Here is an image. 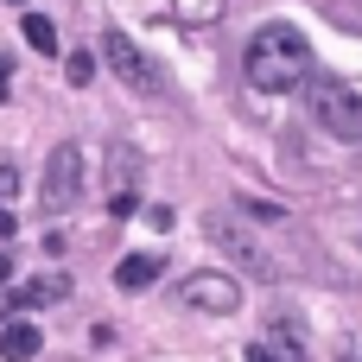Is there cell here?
Instances as JSON below:
<instances>
[{
    "mask_svg": "<svg viewBox=\"0 0 362 362\" xmlns=\"http://www.w3.org/2000/svg\"><path fill=\"white\" fill-rule=\"evenodd\" d=\"M242 76H248V89H261V95L305 89V83H312V38H305L299 25H286V19L261 25V32L248 38V51H242Z\"/></svg>",
    "mask_w": 362,
    "mask_h": 362,
    "instance_id": "obj_1",
    "label": "cell"
},
{
    "mask_svg": "<svg viewBox=\"0 0 362 362\" xmlns=\"http://www.w3.org/2000/svg\"><path fill=\"white\" fill-rule=\"evenodd\" d=\"M305 115L331 140H362V83H350V76H312L305 83Z\"/></svg>",
    "mask_w": 362,
    "mask_h": 362,
    "instance_id": "obj_2",
    "label": "cell"
},
{
    "mask_svg": "<svg viewBox=\"0 0 362 362\" xmlns=\"http://www.w3.org/2000/svg\"><path fill=\"white\" fill-rule=\"evenodd\" d=\"M38 197H45V216H70L76 210V197H83V146H57L51 159H45V185H38Z\"/></svg>",
    "mask_w": 362,
    "mask_h": 362,
    "instance_id": "obj_3",
    "label": "cell"
},
{
    "mask_svg": "<svg viewBox=\"0 0 362 362\" xmlns=\"http://www.w3.org/2000/svg\"><path fill=\"white\" fill-rule=\"evenodd\" d=\"M204 235H210V248H216V255H229L235 267H248V274H261V280H274V274H280V267H274V255H267V248H261L235 216H204Z\"/></svg>",
    "mask_w": 362,
    "mask_h": 362,
    "instance_id": "obj_4",
    "label": "cell"
},
{
    "mask_svg": "<svg viewBox=\"0 0 362 362\" xmlns=\"http://www.w3.org/2000/svg\"><path fill=\"white\" fill-rule=\"evenodd\" d=\"M178 305L197 312V318H229V312L242 305V286H235V274L204 267V274H191V280L178 286Z\"/></svg>",
    "mask_w": 362,
    "mask_h": 362,
    "instance_id": "obj_5",
    "label": "cell"
},
{
    "mask_svg": "<svg viewBox=\"0 0 362 362\" xmlns=\"http://www.w3.org/2000/svg\"><path fill=\"white\" fill-rule=\"evenodd\" d=\"M102 64H108L127 89H140V95H153V89H159V70L146 64V51H140L121 25H108V32H102Z\"/></svg>",
    "mask_w": 362,
    "mask_h": 362,
    "instance_id": "obj_6",
    "label": "cell"
},
{
    "mask_svg": "<svg viewBox=\"0 0 362 362\" xmlns=\"http://www.w3.org/2000/svg\"><path fill=\"white\" fill-rule=\"evenodd\" d=\"M261 350L274 362H312V344H305V331H299L293 318H274V325L261 331Z\"/></svg>",
    "mask_w": 362,
    "mask_h": 362,
    "instance_id": "obj_7",
    "label": "cell"
},
{
    "mask_svg": "<svg viewBox=\"0 0 362 362\" xmlns=\"http://www.w3.org/2000/svg\"><path fill=\"white\" fill-rule=\"evenodd\" d=\"M38 350H45V331H38L32 318H6V325H0V356L6 362H32Z\"/></svg>",
    "mask_w": 362,
    "mask_h": 362,
    "instance_id": "obj_8",
    "label": "cell"
},
{
    "mask_svg": "<svg viewBox=\"0 0 362 362\" xmlns=\"http://www.w3.org/2000/svg\"><path fill=\"white\" fill-rule=\"evenodd\" d=\"M134 185H140V159H134L127 146H115V197H108V210H115V216H127V210H134Z\"/></svg>",
    "mask_w": 362,
    "mask_h": 362,
    "instance_id": "obj_9",
    "label": "cell"
},
{
    "mask_svg": "<svg viewBox=\"0 0 362 362\" xmlns=\"http://www.w3.org/2000/svg\"><path fill=\"white\" fill-rule=\"evenodd\" d=\"M159 267H165L159 255H121V267H115V280H121L127 293H146V286L159 280Z\"/></svg>",
    "mask_w": 362,
    "mask_h": 362,
    "instance_id": "obj_10",
    "label": "cell"
},
{
    "mask_svg": "<svg viewBox=\"0 0 362 362\" xmlns=\"http://www.w3.org/2000/svg\"><path fill=\"white\" fill-rule=\"evenodd\" d=\"M64 293H70V280L57 274V280H38V286H19V293H13V305L25 312V305H45V299H64Z\"/></svg>",
    "mask_w": 362,
    "mask_h": 362,
    "instance_id": "obj_11",
    "label": "cell"
},
{
    "mask_svg": "<svg viewBox=\"0 0 362 362\" xmlns=\"http://www.w3.org/2000/svg\"><path fill=\"white\" fill-rule=\"evenodd\" d=\"M25 45H32V51H57V25H51L45 13H25Z\"/></svg>",
    "mask_w": 362,
    "mask_h": 362,
    "instance_id": "obj_12",
    "label": "cell"
},
{
    "mask_svg": "<svg viewBox=\"0 0 362 362\" xmlns=\"http://www.w3.org/2000/svg\"><path fill=\"white\" fill-rule=\"evenodd\" d=\"M64 76H70V83L83 89V83L95 76V57H89V51H70V57H64Z\"/></svg>",
    "mask_w": 362,
    "mask_h": 362,
    "instance_id": "obj_13",
    "label": "cell"
},
{
    "mask_svg": "<svg viewBox=\"0 0 362 362\" xmlns=\"http://www.w3.org/2000/svg\"><path fill=\"white\" fill-rule=\"evenodd\" d=\"M242 210H248L255 223H286V210H280V204H261V197H242Z\"/></svg>",
    "mask_w": 362,
    "mask_h": 362,
    "instance_id": "obj_14",
    "label": "cell"
},
{
    "mask_svg": "<svg viewBox=\"0 0 362 362\" xmlns=\"http://www.w3.org/2000/svg\"><path fill=\"white\" fill-rule=\"evenodd\" d=\"M337 362H362V331H344L337 337Z\"/></svg>",
    "mask_w": 362,
    "mask_h": 362,
    "instance_id": "obj_15",
    "label": "cell"
},
{
    "mask_svg": "<svg viewBox=\"0 0 362 362\" xmlns=\"http://www.w3.org/2000/svg\"><path fill=\"white\" fill-rule=\"evenodd\" d=\"M13 191H19V172H13V165L0 159V197H13Z\"/></svg>",
    "mask_w": 362,
    "mask_h": 362,
    "instance_id": "obj_16",
    "label": "cell"
},
{
    "mask_svg": "<svg viewBox=\"0 0 362 362\" xmlns=\"http://www.w3.org/2000/svg\"><path fill=\"white\" fill-rule=\"evenodd\" d=\"M13 229H19V216H13V210L0 204V235H13Z\"/></svg>",
    "mask_w": 362,
    "mask_h": 362,
    "instance_id": "obj_17",
    "label": "cell"
},
{
    "mask_svg": "<svg viewBox=\"0 0 362 362\" xmlns=\"http://www.w3.org/2000/svg\"><path fill=\"white\" fill-rule=\"evenodd\" d=\"M6 89H13V64L0 57V102H6Z\"/></svg>",
    "mask_w": 362,
    "mask_h": 362,
    "instance_id": "obj_18",
    "label": "cell"
},
{
    "mask_svg": "<svg viewBox=\"0 0 362 362\" xmlns=\"http://www.w3.org/2000/svg\"><path fill=\"white\" fill-rule=\"evenodd\" d=\"M248 362H274V356H267V350H261V344H248Z\"/></svg>",
    "mask_w": 362,
    "mask_h": 362,
    "instance_id": "obj_19",
    "label": "cell"
},
{
    "mask_svg": "<svg viewBox=\"0 0 362 362\" xmlns=\"http://www.w3.org/2000/svg\"><path fill=\"white\" fill-rule=\"evenodd\" d=\"M6 280H13V261H6V255H0V286H6Z\"/></svg>",
    "mask_w": 362,
    "mask_h": 362,
    "instance_id": "obj_20",
    "label": "cell"
}]
</instances>
